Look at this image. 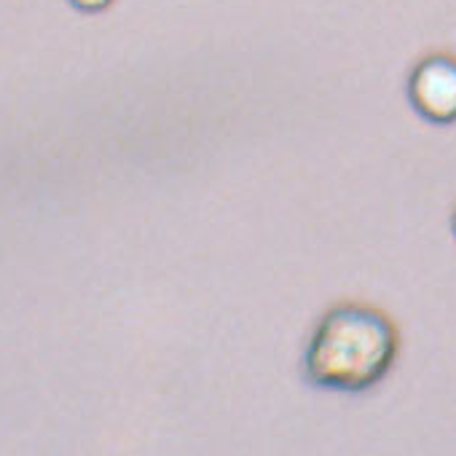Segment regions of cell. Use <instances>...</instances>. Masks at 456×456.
<instances>
[{"instance_id": "cell-1", "label": "cell", "mask_w": 456, "mask_h": 456, "mask_svg": "<svg viewBox=\"0 0 456 456\" xmlns=\"http://www.w3.org/2000/svg\"><path fill=\"white\" fill-rule=\"evenodd\" d=\"M397 346V330L379 309L360 304L336 306L317 322L304 370L320 389L365 392L392 370Z\"/></svg>"}, {"instance_id": "cell-2", "label": "cell", "mask_w": 456, "mask_h": 456, "mask_svg": "<svg viewBox=\"0 0 456 456\" xmlns=\"http://www.w3.org/2000/svg\"><path fill=\"white\" fill-rule=\"evenodd\" d=\"M408 100L432 124L456 121V60L435 54L421 60L408 81Z\"/></svg>"}, {"instance_id": "cell-3", "label": "cell", "mask_w": 456, "mask_h": 456, "mask_svg": "<svg viewBox=\"0 0 456 456\" xmlns=\"http://www.w3.org/2000/svg\"><path fill=\"white\" fill-rule=\"evenodd\" d=\"M70 4L84 14H97V12H105L113 0H70Z\"/></svg>"}, {"instance_id": "cell-4", "label": "cell", "mask_w": 456, "mask_h": 456, "mask_svg": "<svg viewBox=\"0 0 456 456\" xmlns=\"http://www.w3.org/2000/svg\"><path fill=\"white\" fill-rule=\"evenodd\" d=\"M451 228H453V237H456V212H453V220H451Z\"/></svg>"}]
</instances>
